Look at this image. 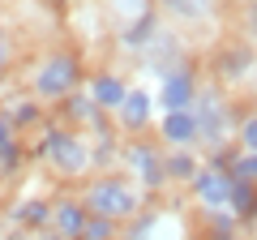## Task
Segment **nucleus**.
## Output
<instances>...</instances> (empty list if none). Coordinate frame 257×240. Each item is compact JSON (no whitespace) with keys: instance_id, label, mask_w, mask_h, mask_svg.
<instances>
[{"instance_id":"8","label":"nucleus","mask_w":257,"mask_h":240,"mask_svg":"<svg viewBox=\"0 0 257 240\" xmlns=\"http://www.w3.org/2000/svg\"><path fill=\"white\" fill-rule=\"evenodd\" d=\"M155 94L150 90H142V86H128V94H124V103L116 107V133H124V138H142V133L155 125Z\"/></svg>"},{"instance_id":"22","label":"nucleus","mask_w":257,"mask_h":240,"mask_svg":"<svg viewBox=\"0 0 257 240\" xmlns=\"http://www.w3.org/2000/svg\"><path fill=\"white\" fill-rule=\"evenodd\" d=\"M253 206H257V189L248 185V180H231V214L244 223L248 214H253Z\"/></svg>"},{"instance_id":"3","label":"nucleus","mask_w":257,"mask_h":240,"mask_svg":"<svg viewBox=\"0 0 257 240\" xmlns=\"http://www.w3.org/2000/svg\"><path fill=\"white\" fill-rule=\"evenodd\" d=\"M86 73H82V56L60 47V52H47L43 60H35L26 73V90L35 94L39 103H60L73 90H82Z\"/></svg>"},{"instance_id":"23","label":"nucleus","mask_w":257,"mask_h":240,"mask_svg":"<svg viewBox=\"0 0 257 240\" xmlns=\"http://www.w3.org/2000/svg\"><path fill=\"white\" fill-rule=\"evenodd\" d=\"M82 240H120V223L103 219V214H90L82 227Z\"/></svg>"},{"instance_id":"29","label":"nucleus","mask_w":257,"mask_h":240,"mask_svg":"<svg viewBox=\"0 0 257 240\" xmlns=\"http://www.w3.org/2000/svg\"><path fill=\"white\" fill-rule=\"evenodd\" d=\"M0 240H18V236H0Z\"/></svg>"},{"instance_id":"19","label":"nucleus","mask_w":257,"mask_h":240,"mask_svg":"<svg viewBox=\"0 0 257 240\" xmlns=\"http://www.w3.org/2000/svg\"><path fill=\"white\" fill-rule=\"evenodd\" d=\"M163 150H167V146H163ZM163 163H167V185H184V189H189V180L202 172L206 159H202V150H167Z\"/></svg>"},{"instance_id":"9","label":"nucleus","mask_w":257,"mask_h":240,"mask_svg":"<svg viewBox=\"0 0 257 240\" xmlns=\"http://www.w3.org/2000/svg\"><path fill=\"white\" fill-rule=\"evenodd\" d=\"M82 86H86V94L94 99V107H99L103 116H116V107L128 94V77L120 73V69H94Z\"/></svg>"},{"instance_id":"10","label":"nucleus","mask_w":257,"mask_h":240,"mask_svg":"<svg viewBox=\"0 0 257 240\" xmlns=\"http://www.w3.org/2000/svg\"><path fill=\"white\" fill-rule=\"evenodd\" d=\"M138 60H142V69H146V73H159V77H163L167 69H176V65H189V60H184L180 35H176V30H167V26H159V35L150 39V47L138 56Z\"/></svg>"},{"instance_id":"18","label":"nucleus","mask_w":257,"mask_h":240,"mask_svg":"<svg viewBox=\"0 0 257 240\" xmlns=\"http://www.w3.org/2000/svg\"><path fill=\"white\" fill-rule=\"evenodd\" d=\"M120 138L116 129H103V133H90V159H94V172H116L120 167Z\"/></svg>"},{"instance_id":"16","label":"nucleus","mask_w":257,"mask_h":240,"mask_svg":"<svg viewBox=\"0 0 257 240\" xmlns=\"http://www.w3.org/2000/svg\"><path fill=\"white\" fill-rule=\"evenodd\" d=\"M159 13H150V18H138V22H128V26H120V39H116V47L120 52H128V56H142L150 47V39L159 35Z\"/></svg>"},{"instance_id":"25","label":"nucleus","mask_w":257,"mask_h":240,"mask_svg":"<svg viewBox=\"0 0 257 240\" xmlns=\"http://www.w3.org/2000/svg\"><path fill=\"white\" fill-rule=\"evenodd\" d=\"M13 56H18V47H13V35H9V26L0 22V86L9 82V73H13Z\"/></svg>"},{"instance_id":"15","label":"nucleus","mask_w":257,"mask_h":240,"mask_svg":"<svg viewBox=\"0 0 257 240\" xmlns=\"http://www.w3.org/2000/svg\"><path fill=\"white\" fill-rule=\"evenodd\" d=\"M214 5L219 0H155V9L172 22H184V26H197V22L214 18Z\"/></svg>"},{"instance_id":"2","label":"nucleus","mask_w":257,"mask_h":240,"mask_svg":"<svg viewBox=\"0 0 257 240\" xmlns=\"http://www.w3.org/2000/svg\"><path fill=\"white\" fill-rule=\"evenodd\" d=\"M35 155L47 159V167H52L60 180H86V176L94 172L90 133L69 129V125H52V129H43V138H39Z\"/></svg>"},{"instance_id":"13","label":"nucleus","mask_w":257,"mask_h":240,"mask_svg":"<svg viewBox=\"0 0 257 240\" xmlns=\"http://www.w3.org/2000/svg\"><path fill=\"white\" fill-rule=\"evenodd\" d=\"M159 142L167 150H197V120H193V111H159Z\"/></svg>"},{"instance_id":"1","label":"nucleus","mask_w":257,"mask_h":240,"mask_svg":"<svg viewBox=\"0 0 257 240\" xmlns=\"http://www.w3.org/2000/svg\"><path fill=\"white\" fill-rule=\"evenodd\" d=\"M77 197L86 202L90 214H103V219L120 223V227L133 223L142 210H150V197L142 193L124 172H94V176H86Z\"/></svg>"},{"instance_id":"28","label":"nucleus","mask_w":257,"mask_h":240,"mask_svg":"<svg viewBox=\"0 0 257 240\" xmlns=\"http://www.w3.org/2000/svg\"><path fill=\"white\" fill-rule=\"evenodd\" d=\"M35 240H60V236H56V231H39Z\"/></svg>"},{"instance_id":"20","label":"nucleus","mask_w":257,"mask_h":240,"mask_svg":"<svg viewBox=\"0 0 257 240\" xmlns=\"http://www.w3.org/2000/svg\"><path fill=\"white\" fill-rule=\"evenodd\" d=\"M214 69H219V77L223 82H244L248 77V69H253V56H248V47H240V43H231L227 52L214 60Z\"/></svg>"},{"instance_id":"11","label":"nucleus","mask_w":257,"mask_h":240,"mask_svg":"<svg viewBox=\"0 0 257 240\" xmlns=\"http://www.w3.org/2000/svg\"><path fill=\"white\" fill-rule=\"evenodd\" d=\"M60 116H64L69 129H82V133H103V129H111V116H103V111L94 107V99L86 94V86H82V90H73L69 99L60 103Z\"/></svg>"},{"instance_id":"24","label":"nucleus","mask_w":257,"mask_h":240,"mask_svg":"<svg viewBox=\"0 0 257 240\" xmlns=\"http://www.w3.org/2000/svg\"><path fill=\"white\" fill-rule=\"evenodd\" d=\"M236 146L248 150V155H257V111H248V116L236 120Z\"/></svg>"},{"instance_id":"27","label":"nucleus","mask_w":257,"mask_h":240,"mask_svg":"<svg viewBox=\"0 0 257 240\" xmlns=\"http://www.w3.org/2000/svg\"><path fill=\"white\" fill-rule=\"evenodd\" d=\"M244 227H248V231H257V206H253V214L244 219Z\"/></svg>"},{"instance_id":"5","label":"nucleus","mask_w":257,"mask_h":240,"mask_svg":"<svg viewBox=\"0 0 257 240\" xmlns=\"http://www.w3.org/2000/svg\"><path fill=\"white\" fill-rule=\"evenodd\" d=\"M163 159H167L163 142L124 138V146H120V172H124L146 197H155V193H163V189H172L167 185V163Z\"/></svg>"},{"instance_id":"4","label":"nucleus","mask_w":257,"mask_h":240,"mask_svg":"<svg viewBox=\"0 0 257 240\" xmlns=\"http://www.w3.org/2000/svg\"><path fill=\"white\" fill-rule=\"evenodd\" d=\"M193 120H197V150H206V155H214V150L231 146L236 142V107H231V99L223 94V86H202L197 90V99H193Z\"/></svg>"},{"instance_id":"21","label":"nucleus","mask_w":257,"mask_h":240,"mask_svg":"<svg viewBox=\"0 0 257 240\" xmlns=\"http://www.w3.org/2000/svg\"><path fill=\"white\" fill-rule=\"evenodd\" d=\"M107 13L120 22V26H128V22H138V18H150L155 9V0H107Z\"/></svg>"},{"instance_id":"7","label":"nucleus","mask_w":257,"mask_h":240,"mask_svg":"<svg viewBox=\"0 0 257 240\" xmlns=\"http://www.w3.org/2000/svg\"><path fill=\"white\" fill-rule=\"evenodd\" d=\"M202 90V77L193 65H176L159 77V90H155V107L159 111H189L193 99Z\"/></svg>"},{"instance_id":"26","label":"nucleus","mask_w":257,"mask_h":240,"mask_svg":"<svg viewBox=\"0 0 257 240\" xmlns=\"http://www.w3.org/2000/svg\"><path fill=\"white\" fill-rule=\"evenodd\" d=\"M227 172L236 176V180H248V185L257 189V155H248V150H240V155H236V163H231Z\"/></svg>"},{"instance_id":"14","label":"nucleus","mask_w":257,"mask_h":240,"mask_svg":"<svg viewBox=\"0 0 257 240\" xmlns=\"http://www.w3.org/2000/svg\"><path fill=\"white\" fill-rule=\"evenodd\" d=\"M5 219H9L18 231L39 236V231L52 227V197H22V202H13L9 210H5Z\"/></svg>"},{"instance_id":"12","label":"nucleus","mask_w":257,"mask_h":240,"mask_svg":"<svg viewBox=\"0 0 257 240\" xmlns=\"http://www.w3.org/2000/svg\"><path fill=\"white\" fill-rule=\"evenodd\" d=\"M86 219H90L86 202H82V197H73V193H64V197H56V202H52V227H47V231H56L60 240H82Z\"/></svg>"},{"instance_id":"6","label":"nucleus","mask_w":257,"mask_h":240,"mask_svg":"<svg viewBox=\"0 0 257 240\" xmlns=\"http://www.w3.org/2000/svg\"><path fill=\"white\" fill-rule=\"evenodd\" d=\"M231 180L236 176L227 167L202 163V172L189 180V197L197 206V214H214V210H231Z\"/></svg>"},{"instance_id":"17","label":"nucleus","mask_w":257,"mask_h":240,"mask_svg":"<svg viewBox=\"0 0 257 240\" xmlns=\"http://www.w3.org/2000/svg\"><path fill=\"white\" fill-rule=\"evenodd\" d=\"M0 116H5V120H9V125H13V129H30V125H39V120H43V107H39V103H35V94H9V99H5V103H0Z\"/></svg>"}]
</instances>
